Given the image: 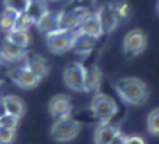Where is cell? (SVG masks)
<instances>
[{
    "label": "cell",
    "mask_w": 159,
    "mask_h": 144,
    "mask_svg": "<svg viewBox=\"0 0 159 144\" xmlns=\"http://www.w3.org/2000/svg\"><path fill=\"white\" fill-rule=\"evenodd\" d=\"M126 144H146V141L140 136H126Z\"/></svg>",
    "instance_id": "obj_27"
},
{
    "label": "cell",
    "mask_w": 159,
    "mask_h": 144,
    "mask_svg": "<svg viewBox=\"0 0 159 144\" xmlns=\"http://www.w3.org/2000/svg\"><path fill=\"white\" fill-rule=\"evenodd\" d=\"M17 15L19 13L13 12V10H9V9H4V12H2V15H0V29L6 31V32L13 29V26L16 23Z\"/></svg>",
    "instance_id": "obj_22"
},
{
    "label": "cell",
    "mask_w": 159,
    "mask_h": 144,
    "mask_svg": "<svg viewBox=\"0 0 159 144\" xmlns=\"http://www.w3.org/2000/svg\"><path fill=\"white\" fill-rule=\"evenodd\" d=\"M107 144H126V136L121 131H119Z\"/></svg>",
    "instance_id": "obj_28"
},
{
    "label": "cell",
    "mask_w": 159,
    "mask_h": 144,
    "mask_svg": "<svg viewBox=\"0 0 159 144\" xmlns=\"http://www.w3.org/2000/svg\"><path fill=\"white\" fill-rule=\"evenodd\" d=\"M114 89L117 95L127 105L140 106L149 99V87L142 79L134 76L121 77L114 82Z\"/></svg>",
    "instance_id": "obj_1"
},
{
    "label": "cell",
    "mask_w": 159,
    "mask_h": 144,
    "mask_svg": "<svg viewBox=\"0 0 159 144\" xmlns=\"http://www.w3.org/2000/svg\"><path fill=\"white\" fill-rule=\"evenodd\" d=\"M75 31H67V29H57L54 32L46 34L45 42L48 50L52 54H65L72 50V42H74Z\"/></svg>",
    "instance_id": "obj_4"
},
{
    "label": "cell",
    "mask_w": 159,
    "mask_h": 144,
    "mask_svg": "<svg viewBox=\"0 0 159 144\" xmlns=\"http://www.w3.org/2000/svg\"><path fill=\"white\" fill-rule=\"evenodd\" d=\"M90 109H91L93 117L98 122H110L117 115L119 106L117 102L111 96L97 92V93H94L91 102H90Z\"/></svg>",
    "instance_id": "obj_2"
},
{
    "label": "cell",
    "mask_w": 159,
    "mask_h": 144,
    "mask_svg": "<svg viewBox=\"0 0 159 144\" xmlns=\"http://www.w3.org/2000/svg\"><path fill=\"white\" fill-rule=\"evenodd\" d=\"M9 77L20 89H35L42 82L41 77H38L35 73H32L26 66L9 70Z\"/></svg>",
    "instance_id": "obj_7"
},
{
    "label": "cell",
    "mask_w": 159,
    "mask_h": 144,
    "mask_svg": "<svg viewBox=\"0 0 159 144\" xmlns=\"http://www.w3.org/2000/svg\"><path fill=\"white\" fill-rule=\"evenodd\" d=\"M25 57H26L25 48L13 44L7 38L3 39V42L0 45V58L4 60L6 63H16V61L25 60Z\"/></svg>",
    "instance_id": "obj_9"
},
{
    "label": "cell",
    "mask_w": 159,
    "mask_h": 144,
    "mask_svg": "<svg viewBox=\"0 0 159 144\" xmlns=\"http://www.w3.org/2000/svg\"><path fill=\"white\" fill-rule=\"evenodd\" d=\"M101 85V72L97 66L85 67V76H84V92L87 93H97Z\"/></svg>",
    "instance_id": "obj_15"
},
{
    "label": "cell",
    "mask_w": 159,
    "mask_h": 144,
    "mask_svg": "<svg viewBox=\"0 0 159 144\" xmlns=\"http://www.w3.org/2000/svg\"><path fill=\"white\" fill-rule=\"evenodd\" d=\"M35 25H36L38 31L43 32L45 35L49 34V32H54V31L59 29V12L48 10V12H46L45 15L35 23Z\"/></svg>",
    "instance_id": "obj_16"
},
{
    "label": "cell",
    "mask_w": 159,
    "mask_h": 144,
    "mask_svg": "<svg viewBox=\"0 0 159 144\" xmlns=\"http://www.w3.org/2000/svg\"><path fill=\"white\" fill-rule=\"evenodd\" d=\"M6 38L9 41H12L13 44H16L22 48H28L32 42V37H30L29 31H20V29H10L6 35Z\"/></svg>",
    "instance_id": "obj_18"
},
{
    "label": "cell",
    "mask_w": 159,
    "mask_h": 144,
    "mask_svg": "<svg viewBox=\"0 0 159 144\" xmlns=\"http://www.w3.org/2000/svg\"><path fill=\"white\" fill-rule=\"evenodd\" d=\"M148 47V37L145 31L133 28L130 29L123 38V51H125L126 57L134 58L139 54H142Z\"/></svg>",
    "instance_id": "obj_5"
},
{
    "label": "cell",
    "mask_w": 159,
    "mask_h": 144,
    "mask_svg": "<svg viewBox=\"0 0 159 144\" xmlns=\"http://www.w3.org/2000/svg\"><path fill=\"white\" fill-rule=\"evenodd\" d=\"M98 39L91 37L88 34H84L81 31L75 29V37H74V42H72V51H75L81 55H87L90 54L94 47L97 45Z\"/></svg>",
    "instance_id": "obj_11"
},
{
    "label": "cell",
    "mask_w": 159,
    "mask_h": 144,
    "mask_svg": "<svg viewBox=\"0 0 159 144\" xmlns=\"http://www.w3.org/2000/svg\"><path fill=\"white\" fill-rule=\"evenodd\" d=\"M2 105H3L4 114H10L15 115L17 118H22L26 112V106L23 99L16 95H6V96L2 97Z\"/></svg>",
    "instance_id": "obj_13"
},
{
    "label": "cell",
    "mask_w": 159,
    "mask_h": 144,
    "mask_svg": "<svg viewBox=\"0 0 159 144\" xmlns=\"http://www.w3.org/2000/svg\"><path fill=\"white\" fill-rule=\"evenodd\" d=\"M25 66L32 73H35L38 77H41V79H43L48 74V72H49V67H48L45 58H42V57H34V58L28 60L25 63Z\"/></svg>",
    "instance_id": "obj_20"
},
{
    "label": "cell",
    "mask_w": 159,
    "mask_h": 144,
    "mask_svg": "<svg viewBox=\"0 0 159 144\" xmlns=\"http://www.w3.org/2000/svg\"><path fill=\"white\" fill-rule=\"evenodd\" d=\"M119 131H120V128L114 124L100 122L94 130L93 141H94V144H107Z\"/></svg>",
    "instance_id": "obj_14"
},
{
    "label": "cell",
    "mask_w": 159,
    "mask_h": 144,
    "mask_svg": "<svg viewBox=\"0 0 159 144\" xmlns=\"http://www.w3.org/2000/svg\"><path fill=\"white\" fill-rule=\"evenodd\" d=\"M84 76L85 67L78 61H74L64 68L62 80L68 89L74 92H84Z\"/></svg>",
    "instance_id": "obj_6"
},
{
    "label": "cell",
    "mask_w": 159,
    "mask_h": 144,
    "mask_svg": "<svg viewBox=\"0 0 159 144\" xmlns=\"http://www.w3.org/2000/svg\"><path fill=\"white\" fill-rule=\"evenodd\" d=\"M78 31L84 32V34H88L94 37V38H101L104 32H103V28H101L100 19H98V15L97 12H90L87 16L83 19V22L80 23Z\"/></svg>",
    "instance_id": "obj_12"
},
{
    "label": "cell",
    "mask_w": 159,
    "mask_h": 144,
    "mask_svg": "<svg viewBox=\"0 0 159 144\" xmlns=\"http://www.w3.org/2000/svg\"><path fill=\"white\" fill-rule=\"evenodd\" d=\"M16 138V131L0 127V144H12Z\"/></svg>",
    "instance_id": "obj_26"
},
{
    "label": "cell",
    "mask_w": 159,
    "mask_h": 144,
    "mask_svg": "<svg viewBox=\"0 0 159 144\" xmlns=\"http://www.w3.org/2000/svg\"><path fill=\"white\" fill-rule=\"evenodd\" d=\"M97 15H98V19H100L101 28H103V32H104V34L113 32L119 26V21H117V17H116L113 6H111V2L103 4V6L97 10Z\"/></svg>",
    "instance_id": "obj_10"
},
{
    "label": "cell",
    "mask_w": 159,
    "mask_h": 144,
    "mask_svg": "<svg viewBox=\"0 0 159 144\" xmlns=\"http://www.w3.org/2000/svg\"><path fill=\"white\" fill-rule=\"evenodd\" d=\"M29 0H4V7L16 13H23L28 7Z\"/></svg>",
    "instance_id": "obj_24"
},
{
    "label": "cell",
    "mask_w": 159,
    "mask_h": 144,
    "mask_svg": "<svg viewBox=\"0 0 159 144\" xmlns=\"http://www.w3.org/2000/svg\"><path fill=\"white\" fill-rule=\"evenodd\" d=\"M19 124H20V118H17L15 115H10V114L0 115V127H4V128H7V130L16 131L17 128H19Z\"/></svg>",
    "instance_id": "obj_23"
},
{
    "label": "cell",
    "mask_w": 159,
    "mask_h": 144,
    "mask_svg": "<svg viewBox=\"0 0 159 144\" xmlns=\"http://www.w3.org/2000/svg\"><path fill=\"white\" fill-rule=\"evenodd\" d=\"M46 12H48V7H46L45 0H29L28 7L25 10V13L30 17V21L34 22V25Z\"/></svg>",
    "instance_id": "obj_17"
},
{
    "label": "cell",
    "mask_w": 159,
    "mask_h": 144,
    "mask_svg": "<svg viewBox=\"0 0 159 144\" xmlns=\"http://www.w3.org/2000/svg\"><path fill=\"white\" fill-rule=\"evenodd\" d=\"M48 111L54 119L70 117L72 114V102L68 95H55L48 103Z\"/></svg>",
    "instance_id": "obj_8"
},
{
    "label": "cell",
    "mask_w": 159,
    "mask_h": 144,
    "mask_svg": "<svg viewBox=\"0 0 159 144\" xmlns=\"http://www.w3.org/2000/svg\"><path fill=\"white\" fill-rule=\"evenodd\" d=\"M146 128L148 132L153 137H159V106L153 108V109L148 114L146 118Z\"/></svg>",
    "instance_id": "obj_21"
},
{
    "label": "cell",
    "mask_w": 159,
    "mask_h": 144,
    "mask_svg": "<svg viewBox=\"0 0 159 144\" xmlns=\"http://www.w3.org/2000/svg\"><path fill=\"white\" fill-rule=\"evenodd\" d=\"M81 131V122L70 117L55 119V122L51 127V138L58 143H68V141L75 140Z\"/></svg>",
    "instance_id": "obj_3"
},
{
    "label": "cell",
    "mask_w": 159,
    "mask_h": 144,
    "mask_svg": "<svg viewBox=\"0 0 159 144\" xmlns=\"http://www.w3.org/2000/svg\"><path fill=\"white\" fill-rule=\"evenodd\" d=\"M34 25V22L30 21V17L25 12L19 13L16 19V23L13 26V29H20V31H29V28Z\"/></svg>",
    "instance_id": "obj_25"
},
{
    "label": "cell",
    "mask_w": 159,
    "mask_h": 144,
    "mask_svg": "<svg viewBox=\"0 0 159 144\" xmlns=\"http://www.w3.org/2000/svg\"><path fill=\"white\" fill-rule=\"evenodd\" d=\"M156 10H158V15H159V3H158V6H156Z\"/></svg>",
    "instance_id": "obj_29"
},
{
    "label": "cell",
    "mask_w": 159,
    "mask_h": 144,
    "mask_svg": "<svg viewBox=\"0 0 159 144\" xmlns=\"http://www.w3.org/2000/svg\"><path fill=\"white\" fill-rule=\"evenodd\" d=\"M111 6L114 9V13H116V17H117V21H119V25L125 23L126 21L130 19V16H132V6L126 0H114V2H111Z\"/></svg>",
    "instance_id": "obj_19"
}]
</instances>
